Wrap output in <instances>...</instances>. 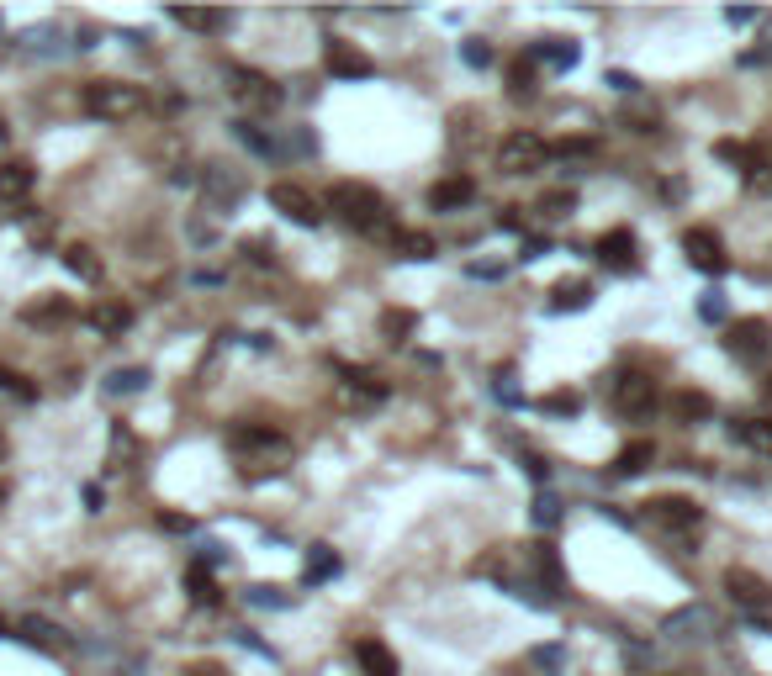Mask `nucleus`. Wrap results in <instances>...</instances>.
Segmentation results:
<instances>
[{
	"label": "nucleus",
	"mask_w": 772,
	"mask_h": 676,
	"mask_svg": "<svg viewBox=\"0 0 772 676\" xmlns=\"http://www.w3.org/2000/svg\"><path fill=\"white\" fill-rule=\"evenodd\" d=\"M228 449L238 460H244V476L249 481H260V476H281L286 465H291V444L286 434H275V428L265 423H244V428H233L228 434Z\"/></svg>",
	"instance_id": "nucleus-1"
},
{
	"label": "nucleus",
	"mask_w": 772,
	"mask_h": 676,
	"mask_svg": "<svg viewBox=\"0 0 772 676\" xmlns=\"http://www.w3.org/2000/svg\"><path fill=\"white\" fill-rule=\"evenodd\" d=\"M328 212L339 222H349L355 233H386V201L371 191V185H355V180H339L328 191Z\"/></svg>",
	"instance_id": "nucleus-2"
},
{
	"label": "nucleus",
	"mask_w": 772,
	"mask_h": 676,
	"mask_svg": "<svg viewBox=\"0 0 772 676\" xmlns=\"http://www.w3.org/2000/svg\"><path fill=\"white\" fill-rule=\"evenodd\" d=\"M80 106L90 111V117H101V122H127V117L143 111V90L122 85V80H96V85H85Z\"/></svg>",
	"instance_id": "nucleus-3"
},
{
	"label": "nucleus",
	"mask_w": 772,
	"mask_h": 676,
	"mask_svg": "<svg viewBox=\"0 0 772 676\" xmlns=\"http://www.w3.org/2000/svg\"><path fill=\"white\" fill-rule=\"evenodd\" d=\"M228 96L238 101V106H249V111H275L286 96H281V85L275 80H265V74H254V69H228Z\"/></svg>",
	"instance_id": "nucleus-4"
},
{
	"label": "nucleus",
	"mask_w": 772,
	"mask_h": 676,
	"mask_svg": "<svg viewBox=\"0 0 772 676\" xmlns=\"http://www.w3.org/2000/svg\"><path fill=\"white\" fill-rule=\"evenodd\" d=\"M725 349L741 365H762L767 354H772V328L762 323V317H741V323L725 328Z\"/></svg>",
	"instance_id": "nucleus-5"
},
{
	"label": "nucleus",
	"mask_w": 772,
	"mask_h": 676,
	"mask_svg": "<svg viewBox=\"0 0 772 676\" xmlns=\"http://www.w3.org/2000/svg\"><path fill=\"white\" fill-rule=\"evenodd\" d=\"M270 206L281 217H291L297 228H318V222H323V201L312 196V191H302V185H291V180H275L270 185Z\"/></svg>",
	"instance_id": "nucleus-6"
},
{
	"label": "nucleus",
	"mask_w": 772,
	"mask_h": 676,
	"mask_svg": "<svg viewBox=\"0 0 772 676\" xmlns=\"http://www.w3.org/2000/svg\"><path fill=\"white\" fill-rule=\"evenodd\" d=\"M545 159H550V148L535 133H513L498 148V169H503V175H535V169H545Z\"/></svg>",
	"instance_id": "nucleus-7"
},
{
	"label": "nucleus",
	"mask_w": 772,
	"mask_h": 676,
	"mask_svg": "<svg viewBox=\"0 0 772 676\" xmlns=\"http://www.w3.org/2000/svg\"><path fill=\"white\" fill-rule=\"evenodd\" d=\"M683 254H688V265L704 270V275H725L730 270L725 243H720V233H714V228H688L683 233Z\"/></svg>",
	"instance_id": "nucleus-8"
},
{
	"label": "nucleus",
	"mask_w": 772,
	"mask_h": 676,
	"mask_svg": "<svg viewBox=\"0 0 772 676\" xmlns=\"http://www.w3.org/2000/svg\"><path fill=\"white\" fill-rule=\"evenodd\" d=\"M614 412L619 418H651L656 412V381L651 375H619L614 381Z\"/></svg>",
	"instance_id": "nucleus-9"
},
{
	"label": "nucleus",
	"mask_w": 772,
	"mask_h": 676,
	"mask_svg": "<svg viewBox=\"0 0 772 676\" xmlns=\"http://www.w3.org/2000/svg\"><path fill=\"white\" fill-rule=\"evenodd\" d=\"M646 518L656 523V529H672V534H683V529H698V518H704V507H698L693 497H651V502H646Z\"/></svg>",
	"instance_id": "nucleus-10"
},
{
	"label": "nucleus",
	"mask_w": 772,
	"mask_h": 676,
	"mask_svg": "<svg viewBox=\"0 0 772 676\" xmlns=\"http://www.w3.org/2000/svg\"><path fill=\"white\" fill-rule=\"evenodd\" d=\"M725 592H730V603H735V608H746V613H762V608L772 603L767 576L746 571V566H730V571H725Z\"/></svg>",
	"instance_id": "nucleus-11"
},
{
	"label": "nucleus",
	"mask_w": 772,
	"mask_h": 676,
	"mask_svg": "<svg viewBox=\"0 0 772 676\" xmlns=\"http://www.w3.org/2000/svg\"><path fill=\"white\" fill-rule=\"evenodd\" d=\"M323 64H328V74H334V80H365V74L376 69L371 53H360L355 43H339V37L323 48Z\"/></svg>",
	"instance_id": "nucleus-12"
},
{
	"label": "nucleus",
	"mask_w": 772,
	"mask_h": 676,
	"mask_svg": "<svg viewBox=\"0 0 772 676\" xmlns=\"http://www.w3.org/2000/svg\"><path fill=\"white\" fill-rule=\"evenodd\" d=\"M524 576H540L545 592H566V571L556 560V544H524Z\"/></svg>",
	"instance_id": "nucleus-13"
},
{
	"label": "nucleus",
	"mask_w": 772,
	"mask_h": 676,
	"mask_svg": "<svg viewBox=\"0 0 772 676\" xmlns=\"http://www.w3.org/2000/svg\"><path fill=\"white\" fill-rule=\"evenodd\" d=\"M598 259H603V265H609L614 275H635V270H640V259H635V233H630V228L603 233V238H598Z\"/></svg>",
	"instance_id": "nucleus-14"
},
{
	"label": "nucleus",
	"mask_w": 772,
	"mask_h": 676,
	"mask_svg": "<svg viewBox=\"0 0 772 676\" xmlns=\"http://www.w3.org/2000/svg\"><path fill=\"white\" fill-rule=\"evenodd\" d=\"M32 185H38V169H32L27 159H6V164H0V201H6V206H22L32 196Z\"/></svg>",
	"instance_id": "nucleus-15"
},
{
	"label": "nucleus",
	"mask_w": 772,
	"mask_h": 676,
	"mask_svg": "<svg viewBox=\"0 0 772 676\" xmlns=\"http://www.w3.org/2000/svg\"><path fill=\"white\" fill-rule=\"evenodd\" d=\"M476 201V180L471 175H445L429 185V206L434 212H455V206H471Z\"/></svg>",
	"instance_id": "nucleus-16"
},
{
	"label": "nucleus",
	"mask_w": 772,
	"mask_h": 676,
	"mask_svg": "<svg viewBox=\"0 0 772 676\" xmlns=\"http://www.w3.org/2000/svg\"><path fill=\"white\" fill-rule=\"evenodd\" d=\"M667 412H672L677 423H704L709 412H714V397H709V391L683 386V391H672V397H667Z\"/></svg>",
	"instance_id": "nucleus-17"
},
{
	"label": "nucleus",
	"mask_w": 772,
	"mask_h": 676,
	"mask_svg": "<svg viewBox=\"0 0 772 676\" xmlns=\"http://www.w3.org/2000/svg\"><path fill=\"white\" fill-rule=\"evenodd\" d=\"M529 59H545V64H556V69H572L582 59V48L572 43V37H566V43H561V37H540V43L529 48Z\"/></svg>",
	"instance_id": "nucleus-18"
},
{
	"label": "nucleus",
	"mask_w": 772,
	"mask_h": 676,
	"mask_svg": "<svg viewBox=\"0 0 772 676\" xmlns=\"http://www.w3.org/2000/svg\"><path fill=\"white\" fill-rule=\"evenodd\" d=\"M582 307H593V286L587 280H561L550 291V312H582Z\"/></svg>",
	"instance_id": "nucleus-19"
},
{
	"label": "nucleus",
	"mask_w": 772,
	"mask_h": 676,
	"mask_svg": "<svg viewBox=\"0 0 772 676\" xmlns=\"http://www.w3.org/2000/svg\"><path fill=\"white\" fill-rule=\"evenodd\" d=\"M651 460H656V444L651 439H635V444H624L619 455H614V476H640Z\"/></svg>",
	"instance_id": "nucleus-20"
},
{
	"label": "nucleus",
	"mask_w": 772,
	"mask_h": 676,
	"mask_svg": "<svg viewBox=\"0 0 772 676\" xmlns=\"http://www.w3.org/2000/svg\"><path fill=\"white\" fill-rule=\"evenodd\" d=\"M355 655H360L365 676H397V655L386 650L381 640H360V645H355Z\"/></svg>",
	"instance_id": "nucleus-21"
},
{
	"label": "nucleus",
	"mask_w": 772,
	"mask_h": 676,
	"mask_svg": "<svg viewBox=\"0 0 772 676\" xmlns=\"http://www.w3.org/2000/svg\"><path fill=\"white\" fill-rule=\"evenodd\" d=\"M714 159H720V164H735V169H741V175H751V169H757L767 154H762V148H751V143H714Z\"/></svg>",
	"instance_id": "nucleus-22"
},
{
	"label": "nucleus",
	"mask_w": 772,
	"mask_h": 676,
	"mask_svg": "<svg viewBox=\"0 0 772 676\" xmlns=\"http://www.w3.org/2000/svg\"><path fill=\"white\" fill-rule=\"evenodd\" d=\"M535 90H540L535 59H513V64H508V96H513V101H529Z\"/></svg>",
	"instance_id": "nucleus-23"
},
{
	"label": "nucleus",
	"mask_w": 772,
	"mask_h": 676,
	"mask_svg": "<svg viewBox=\"0 0 772 676\" xmlns=\"http://www.w3.org/2000/svg\"><path fill=\"white\" fill-rule=\"evenodd\" d=\"M413 328H418V317L408 307H386L381 312V338H386V344H408Z\"/></svg>",
	"instance_id": "nucleus-24"
},
{
	"label": "nucleus",
	"mask_w": 772,
	"mask_h": 676,
	"mask_svg": "<svg viewBox=\"0 0 772 676\" xmlns=\"http://www.w3.org/2000/svg\"><path fill=\"white\" fill-rule=\"evenodd\" d=\"M302 576L312 581V587H318V581H334V576H339V555L328 550V544H312V550H307V566H302Z\"/></svg>",
	"instance_id": "nucleus-25"
},
{
	"label": "nucleus",
	"mask_w": 772,
	"mask_h": 676,
	"mask_svg": "<svg viewBox=\"0 0 772 676\" xmlns=\"http://www.w3.org/2000/svg\"><path fill=\"white\" fill-rule=\"evenodd\" d=\"M69 317H75V307L64 296H43V302L22 307V323H69Z\"/></svg>",
	"instance_id": "nucleus-26"
},
{
	"label": "nucleus",
	"mask_w": 772,
	"mask_h": 676,
	"mask_svg": "<svg viewBox=\"0 0 772 676\" xmlns=\"http://www.w3.org/2000/svg\"><path fill=\"white\" fill-rule=\"evenodd\" d=\"M735 439H741L746 449H757V455H772V418H746V423H735Z\"/></svg>",
	"instance_id": "nucleus-27"
},
{
	"label": "nucleus",
	"mask_w": 772,
	"mask_h": 676,
	"mask_svg": "<svg viewBox=\"0 0 772 676\" xmlns=\"http://www.w3.org/2000/svg\"><path fill=\"white\" fill-rule=\"evenodd\" d=\"M90 323H96L101 333H127V323H133V307H122V302H96Z\"/></svg>",
	"instance_id": "nucleus-28"
},
{
	"label": "nucleus",
	"mask_w": 772,
	"mask_h": 676,
	"mask_svg": "<svg viewBox=\"0 0 772 676\" xmlns=\"http://www.w3.org/2000/svg\"><path fill=\"white\" fill-rule=\"evenodd\" d=\"M535 212H540L545 222H561V217L577 212V196H572V191H545V196L535 201Z\"/></svg>",
	"instance_id": "nucleus-29"
},
{
	"label": "nucleus",
	"mask_w": 772,
	"mask_h": 676,
	"mask_svg": "<svg viewBox=\"0 0 772 676\" xmlns=\"http://www.w3.org/2000/svg\"><path fill=\"white\" fill-rule=\"evenodd\" d=\"M344 381H349V397H360V402H381L386 397V386L371 370H344Z\"/></svg>",
	"instance_id": "nucleus-30"
},
{
	"label": "nucleus",
	"mask_w": 772,
	"mask_h": 676,
	"mask_svg": "<svg viewBox=\"0 0 772 676\" xmlns=\"http://www.w3.org/2000/svg\"><path fill=\"white\" fill-rule=\"evenodd\" d=\"M392 249L402 259H434V238L429 233H392Z\"/></svg>",
	"instance_id": "nucleus-31"
},
{
	"label": "nucleus",
	"mask_w": 772,
	"mask_h": 676,
	"mask_svg": "<svg viewBox=\"0 0 772 676\" xmlns=\"http://www.w3.org/2000/svg\"><path fill=\"white\" fill-rule=\"evenodd\" d=\"M175 22L180 27H196V32H217V27H228V16L223 11H186V6H180Z\"/></svg>",
	"instance_id": "nucleus-32"
},
{
	"label": "nucleus",
	"mask_w": 772,
	"mask_h": 676,
	"mask_svg": "<svg viewBox=\"0 0 772 676\" xmlns=\"http://www.w3.org/2000/svg\"><path fill=\"white\" fill-rule=\"evenodd\" d=\"M540 412H550V418H572V412H582V397L577 391H550V397H540Z\"/></svg>",
	"instance_id": "nucleus-33"
},
{
	"label": "nucleus",
	"mask_w": 772,
	"mask_h": 676,
	"mask_svg": "<svg viewBox=\"0 0 772 676\" xmlns=\"http://www.w3.org/2000/svg\"><path fill=\"white\" fill-rule=\"evenodd\" d=\"M64 265H69V270H75L80 280H101V265H96V254H90V249H85V243H75V249H69V254H64Z\"/></svg>",
	"instance_id": "nucleus-34"
},
{
	"label": "nucleus",
	"mask_w": 772,
	"mask_h": 676,
	"mask_svg": "<svg viewBox=\"0 0 772 676\" xmlns=\"http://www.w3.org/2000/svg\"><path fill=\"white\" fill-rule=\"evenodd\" d=\"M186 587H191L196 603H207V608L217 603V581L207 576V566H191V571H186Z\"/></svg>",
	"instance_id": "nucleus-35"
},
{
	"label": "nucleus",
	"mask_w": 772,
	"mask_h": 676,
	"mask_svg": "<svg viewBox=\"0 0 772 676\" xmlns=\"http://www.w3.org/2000/svg\"><path fill=\"white\" fill-rule=\"evenodd\" d=\"M461 59H466L471 69H487V64H492V48L482 43V37H466V43H461Z\"/></svg>",
	"instance_id": "nucleus-36"
},
{
	"label": "nucleus",
	"mask_w": 772,
	"mask_h": 676,
	"mask_svg": "<svg viewBox=\"0 0 772 676\" xmlns=\"http://www.w3.org/2000/svg\"><path fill=\"white\" fill-rule=\"evenodd\" d=\"M556 518H561V502L550 492H540L535 497V523H540V529H556Z\"/></svg>",
	"instance_id": "nucleus-37"
},
{
	"label": "nucleus",
	"mask_w": 772,
	"mask_h": 676,
	"mask_svg": "<svg viewBox=\"0 0 772 676\" xmlns=\"http://www.w3.org/2000/svg\"><path fill=\"white\" fill-rule=\"evenodd\" d=\"M27 634H32V640H43L48 650H64L69 640H64V629H53V624H38V618H32V624H27Z\"/></svg>",
	"instance_id": "nucleus-38"
},
{
	"label": "nucleus",
	"mask_w": 772,
	"mask_h": 676,
	"mask_svg": "<svg viewBox=\"0 0 772 676\" xmlns=\"http://www.w3.org/2000/svg\"><path fill=\"white\" fill-rule=\"evenodd\" d=\"M0 391H11V397H22V402H32V397H38V391H32L27 381H22V375H16V370H6V365H0Z\"/></svg>",
	"instance_id": "nucleus-39"
},
{
	"label": "nucleus",
	"mask_w": 772,
	"mask_h": 676,
	"mask_svg": "<svg viewBox=\"0 0 772 676\" xmlns=\"http://www.w3.org/2000/svg\"><path fill=\"white\" fill-rule=\"evenodd\" d=\"M746 191H757V196H772V159H762L757 169L746 175Z\"/></svg>",
	"instance_id": "nucleus-40"
},
{
	"label": "nucleus",
	"mask_w": 772,
	"mask_h": 676,
	"mask_svg": "<svg viewBox=\"0 0 772 676\" xmlns=\"http://www.w3.org/2000/svg\"><path fill=\"white\" fill-rule=\"evenodd\" d=\"M143 381H149V375H143V370H122V375H117L112 386H117V391H138Z\"/></svg>",
	"instance_id": "nucleus-41"
},
{
	"label": "nucleus",
	"mask_w": 772,
	"mask_h": 676,
	"mask_svg": "<svg viewBox=\"0 0 772 676\" xmlns=\"http://www.w3.org/2000/svg\"><path fill=\"white\" fill-rule=\"evenodd\" d=\"M725 22H730V27H746V22H757V11H746V6L735 11V6H730V11H725Z\"/></svg>",
	"instance_id": "nucleus-42"
},
{
	"label": "nucleus",
	"mask_w": 772,
	"mask_h": 676,
	"mask_svg": "<svg viewBox=\"0 0 772 676\" xmlns=\"http://www.w3.org/2000/svg\"><path fill=\"white\" fill-rule=\"evenodd\" d=\"M545 249H550V243H545V238H529V243H524V259H540Z\"/></svg>",
	"instance_id": "nucleus-43"
},
{
	"label": "nucleus",
	"mask_w": 772,
	"mask_h": 676,
	"mask_svg": "<svg viewBox=\"0 0 772 676\" xmlns=\"http://www.w3.org/2000/svg\"><path fill=\"white\" fill-rule=\"evenodd\" d=\"M186 676H223V666H212V661H207V666H191Z\"/></svg>",
	"instance_id": "nucleus-44"
},
{
	"label": "nucleus",
	"mask_w": 772,
	"mask_h": 676,
	"mask_svg": "<svg viewBox=\"0 0 772 676\" xmlns=\"http://www.w3.org/2000/svg\"><path fill=\"white\" fill-rule=\"evenodd\" d=\"M762 397H767V402H772V375H767V381H762Z\"/></svg>",
	"instance_id": "nucleus-45"
},
{
	"label": "nucleus",
	"mask_w": 772,
	"mask_h": 676,
	"mask_svg": "<svg viewBox=\"0 0 772 676\" xmlns=\"http://www.w3.org/2000/svg\"><path fill=\"white\" fill-rule=\"evenodd\" d=\"M0 460H6V434H0Z\"/></svg>",
	"instance_id": "nucleus-46"
},
{
	"label": "nucleus",
	"mask_w": 772,
	"mask_h": 676,
	"mask_svg": "<svg viewBox=\"0 0 772 676\" xmlns=\"http://www.w3.org/2000/svg\"><path fill=\"white\" fill-rule=\"evenodd\" d=\"M0 502H6V486H0Z\"/></svg>",
	"instance_id": "nucleus-47"
}]
</instances>
